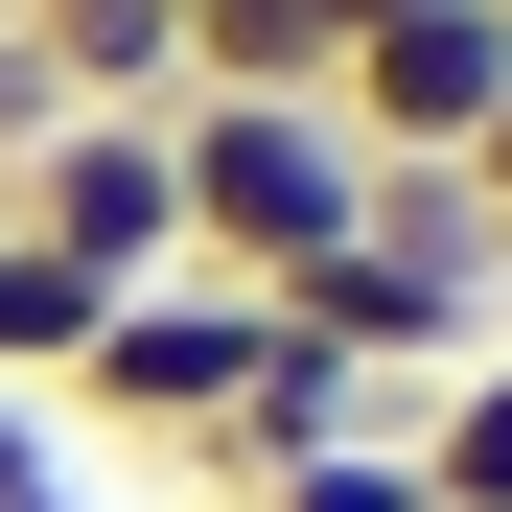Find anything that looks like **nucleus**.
Here are the masks:
<instances>
[{"mask_svg": "<svg viewBox=\"0 0 512 512\" xmlns=\"http://www.w3.org/2000/svg\"><path fill=\"white\" fill-rule=\"evenodd\" d=\"M163 163H187V280H256V303L303 256H350L373 210V140L326 94H163Z\"/></svg>", "mask_w": 512, "mask_h": 512, "instance_id": "1", "label": "nucleus"}, {"mask_svg": "<svg viewBox=\"0 0 512 512\" xmlns=\"http://www.w3.org/2000/svg\"><path fill=\"white\" fill-rule=\"evenodd\" d=\"M0 233H47L70 280H187V163H163V117H47L24 163H0Z\"/></svg>", "mask_w": 512, "mask_h": 512, "instance_id": "2", "label": "nucleus"}, {"mask_svg": "<svg viewBox=\"0 0 512 512\" xmlns=\"http://www.w3.org/2000/svg\"><path fill=\"white\" fill-rule=\"evenodd\" d=\"M256 373V280H140L94 350H70V419H117V443H210Z\"/></svg>", "mask_w": 512, "mask_h": 512, "instance_id": "3", "label": "nucleus"}, {"mask_svg": "<svg viewBox=\"0 0 512 512\" xmlns=\"http://www.w3.org/2000/svg\"><path fill=\"white\" fill-rule=\"evenodd\" d=\"M326 117H350L373 163H466L512 117V24H489V0H419V24H373L350 70H326Z\"/></svg>", "mask_w": 512, "mask_h": 512, "instance_id": "4", "label": "nucleus"}, {"mask_svg": "<svg viewBox=\"0 0 512 512\" xmlns=\"http://www.w3.org/2000/svg\"><path fill=\"white\" fill-rule=\"evenodd\" d=\"M326 443H396V396L350 373V350H326V326H280V303H256V373H233V419H210V489L256 512V489H280V466H326Z\"/></svg>", "mask_w": 512, "mask_h": 512, "instance_id": "5", "label": "nucleus"}, {"mask_svg": "<svg viewBox=\"0 0 512 512\" xmlns=\"http://www.w3.org/2000/svg\"><path fill=\"white\" fill-rule=\"evenodd\" d=\"M117 326V280H70L47 233H0V396H70V350Z\"/></svg>", "mask_w": 512, "mask_h": 512, "instance_id": "6", "label": "nucleus"}, {"mask_svg": "<svg viewBox=\"0 0 512 512\" xmlns=\"http://www.w3.org/2000/svg\"><path fill=\"white\" fill-rule=\"evenodd\" d=\"M419 512H512V350H466L419 396Z\"/></svg>", "mask_w": 512, "mask_h": 512, "instance_id": "7", "label": "nucleus"}, {"mask_svg": "<svg viewBox=\"0 0 512 512\" xmlns=\"http://www.w3.org/2000/svg\"><path fill=\"white\" fill-rule=\"evenodd\" d=\"M187 94H326V0H187Z\"/></svg>", "mask_w": 512, "mask_h": 512, "instance_id": "8", "label": "nucleus"}, {"mask_svg": "<svg viewBox=\"0 0 512 512\" xmlns=\"http://www.w3.org/2000/svg\"><path fill=\"white\" fill-rule=\"evenodd\" d=\"M373 256H443V280H512L489 256V210H466V163H373V210H350Z\"/></svg>", "mask_w": 512, "mask_h": 512, "instance_id": "9", "label": "nucleus"}, {"mask_svg": "<svg viewBox=\"0 0 512 512\" xmlns=\"http://www.w3.org/2000/svg\"><path fill=\"white\" fill-rule=\"evenodd\" d=\"M256 512H419V443H326V466H280Z\"/></svg>", "mask_w": 512, "mask_h": 512, "instance_id": "10", "label": "nucleus"}, {"mask_svg": "<svg viewBox=\"0 0 512 512\" xmlns=\"http://www.w3.org/2000/svg\"><path fill=\"white\" fill-rule=\"evenodd\" d=\"M466 210H489V256H512V117H489V140H466Z\"/></svg>", "mask_w": 512, "mask_h": 512, "instance_id": "11", "label": "nucleus"}, {"mask_svg": "<svg viewBox=\"0 0 512 512\" xmlns=\"http://www.w3.org/2000/svg\"><path fill=\"white\" fill-rule=\"evenodd\" d=\"M0 24H24V0H0Z\"/></svg>", "mask_w": 512, "mask_h": 512, "instance_id": "12", "label": "nucleus"}, {"mask_svg": "<svg viewBox=\"0 0 512 512\" xmlns=\"http://www.w3.org/2000/svg\"><path fill=\"white\" fill-rule=\"evenodd\" d=\"M489 24H512V0H489Z\"/></svg>", "mask_w": 512, "mask_h": 512, "instance_id": "13", "label": "nucleus"}]
</instances>
